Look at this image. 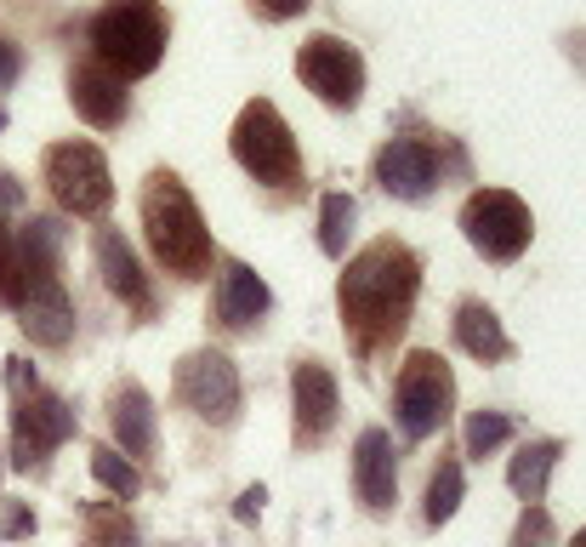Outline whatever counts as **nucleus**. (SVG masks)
I'll return each instance as SVG.
<instances>
[{
  "label": "nucleus",
  "mask_w": 586,
  "mask_h": 547,
  "mask_svg": "<svg viewBox=\"0 0 586 547\" xmlns=\"http://www.w3.org/2000/svg\"><path fill=\"white\" fill-rule=\"evenodd\" d=\"M12 81H17V46L0 40V92H7Z\"/></svg>",
  "instance_id": "nucleus-32"
},
{
  "label": "nucleus",
  "mask_w": 586,
  "mask_h": 547,
  "mask_svg": "<svg viewBox=\"0 0 586 547\" xmlns=\"http://www.w3.org/2000/svg\"><path fill=\"white\" fill-rule=\"evenodd\" d=\"M570 547H586V525H581V531H575V542H570Z\"/></svg>",
  "instance_id": "nucleus-33"
},
{
  "label": "nucleus",
  "mask_w": 586,
  "mask_h": 547,
  "mask_svg": "<svg viewBox=\"0 0 586 547\" xmlns=\"http://www.w3.org/2000/svg\"><path fill=\"white\" fill-rule=\"evenodd\" d=\"M245 7L257 12L263 23H291V17H302V12H308L314 0H245Z\"/></svg>",
  "instance_id": "nucleus-29"
},
{
  "label": "nucleus",
  "mask_w": 586,
  "mask_h": 547,
  "mask_svg": "<svg viewBox=\"0 0 586 547\" xmlns=\"http://www.w3.org/2000/svg\"><path fill=\"white\" fill-rule=\"evenodd\" d=\"M217 326L222 331H251L257 319L273 308V291L263 285V274L251 268V263H222L217 274Z\"/></svg>",
  "instance_id": "nucleus-17"
},
{
  "label": "nucleus",
  "mask_w": 586,
  "mask_h": 547,
  "mask_svg": "<svg viewBox=\"0 0 586 547\" xmlns=\"http://www.w3.org/2000/svg\"><path fill=\"white\" fill-rule=\"evenodd\" d=\"M337 411H342V393L337 377L319 365V360H296L291 370V439L296 451H319L337 428Z\"/></svg>",
  "instance_id": "nucleus-12"
},
{
  "label": "nucleus",
  "mask_w": 586,
  "mask_h": 547,
  "mask_svg": "<svg viewBox=\"0 0 586 547\" xmlns=\"http://www.w3.org/2000/svg\"><path fill=\"white\" fill-rule=\"evenodd\" d=\"M462 496H467V485H462V462H455V457H439V467L427 474V496H422V519H427V531L450 525L455 508H462Z\"/></svg>",
  "instance_id": "nucleus-21"
},
{
  "label": "nucleus",
  "mask_w": 586,
  "mask_h": 547,
  "mask_svg": "<svg viewBox=\"0 0 586 547\" xmlns=\"http://www.w3.org/2000/svg\"><path fill=\"white\" fill-rule=\"evenodd\" d=\"M137 211H143V234H148V252L166 274L176 280H199V274H211V229L206 217H199L194 194L183 189L176 171H148V183L137 194Z\"/></svg>",
  "instance_id": "nucleus-2"
},
{
  "label": "nucleus",
  "mask_w": 586,
  "mask_h": 547,
  "mask_svg": "<svg viewBox=\"0 0 586 547\" xmlns=\"http://www.w3.org/2000/svg\"><path fill=\"white\" fill-rule=\"evenodd\" d=\"M416 291H422V257L393 234H381L359 257H347L337 280V308H342V331L353 342V354L376 360L381 348H393L404 326H411Z\"/></svg>",
  "instance_id": "nucleus-1"
},
{
  "label": "nucleus",
  "mask_w": 586,
  "mask_h": 547,
  "mask_svg": "<svg viewBox=\"0 0 586 547\" xmlns=\"http://www.w3.org/2000/svg\"><path fill=\"white\" fill-rule=\"evenodd\" d=\"M296 74L325 109H359L365 97V58L359 46H347L337 35H308L296 52Z\"/></svg>",
  "instance_id": "nucleus-10"
},
{
  "label": "nucleus",
  "mask_w": 586,
  "mask_h": 547,
  "mask_svg": "<svg viewBox=\"0 0 586 547\" xmlns=\"http://www.w3.org/2000/svg\"><path fill=\"white\" fill-rule=\"evenodd\" d=\"M69 104H74V114L86 120V126H97V132H114L125 114H132V97H125V81L120 74H109L97 58H81L69 69Z\"/></svg>",
  "instance_id": "nucleus-15"
},
{
  "label": "nucleus",
  "mask_w": 586,
  "mask_h": 547,
  "mask_svg": "<svg viewBox=\"0 0 586 547\" xmlns=\"http://www.w3.org/2000/svg\"><path fill=\"white\" fill-rule=\"evenodd\" d=\"M81 434V416L58 400L52 388H23L12 393V467L17 474H46V462L63 439Z\"/></svg>",
  "instance_id": "nucleus-8"
},
{
  "label": "nucleus",
  "mask_w": 586,
  "mask_h": 547,
  "mask_svg": "<svg viewBox=\"0 0 586 547\" xmlns=\"http://www.w3.org/2000/svg\"><path fill=\"white\" fill-rule=\"evenodd\" d=\"M455 411V377H450V360L432 354V348H416L411 360L399 365V382H393V416H399V434L422 445L432 439L450 422Z\"/></svg>",
  "instance_id": "nucleus-5"
},
{
  "label": "nucleus",
  "mask_w": 586,
  "mask_h": 547,
  "mask_svg": "<svg viewBox=\"0 0 586 547\" xmlns=\"http://www.w3.org/2000/svg\"><path fill=\"white\" fill-rule=\"evenodd\" d=\"M91 257H97V274H103V285H109V296H120L125 308H132L137 319H155V285H148V274H143V263H137V252L125 245V234L120 229H97L91 234Z\"/></svg>",
  "instance_id": "nucleus-13"
},
{
  "label": "nucleus",
  "mask_w": 586,
  "mask_h": 547,
  "mask_svg": "<svg viewBox=\"0 0 586 547\" xmlns=\"http://www.w3.org/2000/svg\"><path fill=\"white\" fill-rule=\"evenodd\" d=\"M23 200H29V194H23V183L12 178V171H0V211H17Z\"/></svg>",
  "instance_id": "nucleus-31"
},
{
  "label": "nucleus",
  "mask_w": 586,
  "mask_h": 547,
  "mask_svg": "<svg viewBox=\"0 0 586 547\" xmlns=\"http://www.w3.org/2000/svg\"><path fill=\"white\" fill-rule=\"evenodd\" d=\"M17 326L35 348H69L74 342V296L63 291L58 274L23 285V303H17Z\"/></svg>",
  "instance_id": "nucleus-14"
},
{
  "label": "nucleus",
  "mask_w": 586,
  "mask_h": 547,
  "mask_svg": "<svg viewBox=\"0 0 586 547\" xmlns=\"http://www.w3.org/2000/svg\"><path fill=\"white\" fill-rule=\"evenodd\" d=\"M513 439V416L506 411H473L467 416V457H490V451H501V445Z\"/></svg>",
  "instance_id": "nucleus-25"
},
{
  "label": "nucleus",
  "mask_w": 586,
  "mask_h": 547,
  "mask_svg": "<svg viewBox=\"0 0 586 547\" xmlns=\"http://www.w3.org/2000/svg\"><path fill=\"white\" fill-rule=\"evenodd\" d=\"M91 479L103 485L114 502H132V496L143 490V474H137V462L132 457H120L114 445H91Z\"/></svg>",
  "instance_id": "nucleus-23"
},
{
  "label": "nucleus",
  "mask_w": 586,
  "mask_h": 547,
  "mask_svg": "<svg viewBox=\"0 0 586 547\" xmlns=\"http://www.w3.org/2000/svg\"><path fill=\"white\" fill-rule=\"evenodd\" d=\"M35 525H40V519H35V508H29V502H7V508H0V542H23V536H35Z\"/></svg>",
  "instance_id": "nucleus-28"
},
{
  "label": "nucleus",
  "mask_w": 586,
  "mask_h": 547,
  "mask_svg": "<svg viewBox=\"0 0 586 547\" xmlns=\"http://www.w3.org/2000/svg\"><path fill=\"white\" fill-rule=\"evenodd\" d=\"M450 331H455V342H462V354H473L478 365L513 360V337H506V326L496 319V308L478 303V296H462V303H455Z\"/></svg>",
  "instance_id": "nucleus-19"
},
{
  "label": "nucleus",
  "mask_w": 586,
  "mask_h": 547,
  "mask_svg": "<svg viewBox=\"0 0 586 547\" xmlns=\"http://www.w3.org/2000/svg\"><path fill=\"white\" fill-rule=\"evenodd\" d=\"M81 525H86V547H137V525L132 513H120V502H86Z\"/></svg>",
  "instance_id": "nucleus-22"
},
{
  "label": "nucleus",
  "mask_w": 586,
  "mask_h": 547,
  "mask_svg": "<svg viewBox=\"0 0 586 547\" xmlns=\"http://www.w3.org/2000/svg\"><path fill=\"white\" fill-rule=\"evenodd\" d=\"M353 217H359L353 194H325V200H319V252H325V257H347Z\"/></svg>",
  "instance_id": "nucleus-24"
},
{
  "label": "nucleus",
  "mask_w": 586,
  "mask_h": 547,
  "mask_svg": "<svg viewBox=\"0 0 586 547\" xmlns=\"http://www.w3.org/2000/svg\"><path fill=\"white\" fill-rule=\"evenodd\" d=\"M0 467H7V457H0Z\"/></svg>",
  "instance_id": "nucleus-35"
},
{
  "label": "nucleus",
  "mask_w": 586,
  "mask_h": 547,
  "mask_svg": "<svg viewBox=\"0 0 586 547\" xmlns=\"http://www.w3.org/2000/svg\"><path fill=\"white\" fill-rule=\"evenodd\" d=\"M228 148H234V160L245 178H257L263 189L273 194H302L308 189V166H302V148L285 126V114H279L268 97H251L240 109L234 132H228Z\"/></svg>",
  "instance_id": "nucleus-4"
},
{
  "label": "nucleus",
  "mask_w": 586,
  "mask_h": 547,
  "mask_svg": "<svg viewBox=\"0 0 586 547\" xmlns=\"http://www.w3.org/2000/svg\"><path fill=\"white\" fill-rule=\"evenodd\" d=\"M23 303V257H17V229L0 217V308Z\"/></svg>",
  "instance_id": "nucleus-26"
},
{
  "label": "nucleus",
  "mask_w": 586,
  "mask_h": 547,
  "mask_svg": "<svg viewBox=\"0 0 586 547\" xmlns=\"http://www.w3.org/2000/svg\"><path fill=\"white\" fill-rule=\"evenodd\" d=\"M444 143V137H439ZM439 143L432 137H388L376 148V160H370V171H376V183L393 194V200H427L432 189L444 183V160H439Z\"/></svg>",
  "instance_id": "nucleus-11"
},
{
  "label": "nucleus",
  "mask_w": 586,
  "mask_h": 547,
  "mask_svg": "<svg viewBox=\"0 0 586 547\" xmlns=\"http://www.w3.org/2000/svg\"><path fill=\"white\" fill-rule=\"evenodd\" d=\"M171 388H176V400H183L199 422H211V428H234L240 422L245 388H240V370L222 348H194V354H183Z\"/></svg>",
  "instance_id": "nucleus-9"
},
{
  "label": "nucleus",
  "mask_w": 586,
  "mask_h": 547,
  "mask_svg": "<svg viewBox=\"0 0 586 547\" xmlns=\"http://www.w3.org/2000/svg\"><path fill=\"white\" fill-rule=\"evenodd\" d=\"M462 234L478 257L518 263L535 240V217L513 189H473L467 206H462Z\"/></svg>",
  "instance_id": "nucleus-7"
},
{
  "label": "nucleus",
  "mask_w": 586,
  "mask_h": 547,
  "mask_svg": "<svg viewBox=\"0 0 586 547\" xmlns=\"http://www.w3.org/2000/svg\"><path fill=\"white\" fill-rule=\"evenodd\" d=\"M91 58L120 81H143L155 74L171 40V17L160 12V0H103L86 23Z\"/></svg>",
  "instance_id": "nucleus-3"
},
{
  "label": "nucleus",
  "mask_w": 586,
  "mask_h": 547,
  "mask_svg": "<svg viewBox=\"0 0 586 547\" xmlns=\"http://www.w3.org/2000/svg\"><path fill=\"white\" fill-rule=\"evenodd\" d=\"M513 547H552V513L541 502H524L518 531H513Z\"/></svg>",
  "instance_id": "nucleus-27"
},
{
  "label": "nucleus",
  "mask_w": 586,
  "mask_h": 547,
  "mask_svg": "<svg viewBox=\"0 0 586 547\" xmlns=\"http://www.w3.org/2000/svg\"><path fill=\"white\" fill-rule=\"evenodd\" d=\"M353 490H359L365 513H393L399 502V457L388 428H365L353 445Z\"/></svg>",
  "instance_id": "nucleus-16"
},
{
  "label": "nucleus",
  "mask_w": 586,
  "mask_h": 547,
  "mask_svg": "<svg viewBox=\"0 0 586 547\" xmlns=\"http://www.w3.org/2000/svg\"><path fill=\"white\" fill-rule=\"evenodd\" d=\"M40 178H46V189H52L58 211H69V217H103L109 200H114V178H109L103 148L81 143V137L46 148V155H40Z\"/></svg>",
  "instance_id": "nucleus-6"
},
{
  "label": "nucleus",
  "mask_w": 586,
  "mask_h": 547,
  "mask_svg": "<svg viewBox=\"0 0 586 547\" xmlns=\"http://www.w3.org/2000/svg\"><path fill=\"white\" fill-rule=\"evenodd\" d=\"M109 428H114V445L125 457H137V462H148L155 457V445H160V434H155V400H148V388L143 382H114V393H109Z\"/></svg>",
  "instance_id": "nucleus-18"
},
{
  "label": "nucleus",
  "mask_w": 586,
  "mask_h": 547,
  "mask_svg": "<svg viewBox=\"0 0 586 547\" xmlns=\"http://www.w3.org/2000/svg\"><path fill=\"white\" fill-rule=\"evenodd\" d=\"M0 126H7V109H0Z\"/></svg>",
  "instance_id": "nucleus-34"
},
{
  "label": "nucleus",
  "mask_w": 586,
  "mask_h": 547,
  "mask_svg": "<svg viewBox=\"0 0 586 547\" xmlns=\"http://www.w3.org/2000/svg\"><path fill=\"white\" fill-rule=\"evenodd\" d=\"M558 457H564V439H529L524 451L506 462V485H513L518 502H547V479Z\"/></svg>",
  "instance_id": "nucleus-20"
},
{
  "label": "nucleus",
  "mask_w": 586,
  "mask_h": 547,
  "mask_svg": "<svg viewBox=\"0 0 586 547\" xmlns=\"http://www.w3.org/2000/svg\"><path fill=\"white\" fill-rule=\"evenodd\" d=\"M263 502H268V490H263V485H251V490H240V502H234V519H245V525H251V519L263 513Z\"/></svg>",
  "instance_id": "nucleus-30"
}]
</instances>
